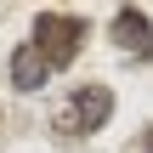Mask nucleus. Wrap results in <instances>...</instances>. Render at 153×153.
I'll list each match as a JSON object with an SVG mask.
<instances>
[{
	"instance_id": "1",
	"label": "nucleus",
	"mask_w": 153,
	"mask_h": 153,
	"mask_svg": "<svg viewBox=\"0 0 153 153\" xmlns=\"http://www.w3.org/2000/svg\"><path fill=\"white\" fill-rule=\"evenodd\" d=\"M79 40H85V23L79 17H62V11H45L34 23V51L45 57V68H68L79 57Z\"/></svg>"
},
{
	"instance_id": "2",
	"label": "nucleus",
	"mask_w": 153,
	"mask_h": 153,
	"mask_svg": "<svg viewBox=\"0 0 153 153\" xmlns=\"http://www.w3.org/2000/svg\"><path fill=\"white\" fill-rule=\"evenodd\" d=\"M108 114H114V91H108V85H79V91H74V102L57 114V125L79 136V131H102V125H108Z\"/></svg>"
},
{
	"instance_id": "3",
	"label": "nucleus",
	"mask_w": 153,
	"mask_h": 153,
	"mask_svg": "<svg viewBox=\"0 0 153 153\" xmlns=\"http://www.w3.org/2000/svg\"><path fill=\"white\" fill-rule=\"evenodd\" d=\"M114 40H119L125 51H136V57H153V23H148V11H136V6L114 11Z\"/></svg>"
},
{
	"instance_id": "4",
	"label": "nucleus",
	"mask_w": 153,
	"mask_h": 153,
	"mask_svg": "<svg viewBox=\"0 0 153 153\" xmlns=\"http://www.w3.org/2000/svg\"><path fill=\"white\" fill-rule=\"evenodd\" d=\"M45 79H51L45 57H40L34 45H17V51H11V85H17V91H40Z\"/></svg>"
},
{
	"instance_id": "5",
	"label": "nucleus",
	"mask_w": 153,
	"mask_h": 153,
	"mask_svg": "<svg viewBox=\"0 0 153 153\" xmlns=\"http://www.w3.org/2000/svg\"><path fill=\"white\" fill-rule=\"evenodd\" d=\"M148 153H153V142H148Z\"/></svg>"
}]
</instances>
